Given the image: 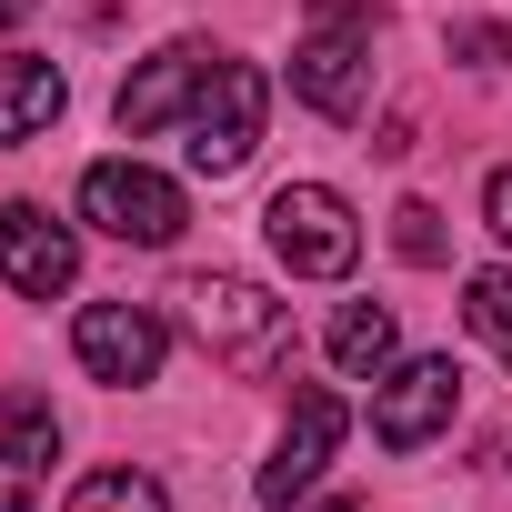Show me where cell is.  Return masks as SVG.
I'll use <instances>...</instances> for the list:
<instances>
[{"instance_id": "cell-1", "label": "cell", "mask_w": 512, "mask_h": 512, "mask_svg": "<svg viewBox=\"0 0 512 512\" xmlns=\"http://www.w3.org/2000/svg\"><path fill=\"white\" fill-rule=\"evenodd\" d=\"M181 322L201 332V352H211L231 382H272V372H292V352H302L292 302H272L262 282H241V272H191V282H181Z\"/></svg>"}, {"instance_id": "cell-2", "label": "cell", "mask_w": 512, "mask_h": 512, "mask_svg": "<svg viewBox=\"0 0 512 512\" xmlns=\"http://www.w3.org/2000/svg\"><path fill=\"white\" fill-rule=\"evenodd\" d=\"M372 41H382V21L362 11V0H312V21L292 41V91L322 121H352L372 101Z\"/></svg>"}, {"instance_id": "cell-3", "label": "cell", "mask_w": 512, "mask_h": 512, "mask_svg": "<svg viewBox=\"0 0 512 512\" xmlns=\"http://www.w3.org/2000/svg\"><path fill=\"white\" fill-rule=\"evenodd\" d=\"M262 231H272V251H282V272H302V282H342V272L362 262V221H352V201L322 191V181H282L272 211H262Z\"/></svg>"}, {"instance_id": "cell-4", "label": "cell", "mask_w": 512, "mask_h": 512, "mask_svg": "<svg viewBox=\"0 0 512 512\" xmlns=\"http://www.w3.org/2000/svg\"><path fill=\"white\" fill-rule=\"evenodd\" d=\"M81 221H101L111 241H131V251H161V241H181V181H161L151 161H91L81 171Z\"/></svg>"}, {"instance_id": "cell-5", "label": "cell", "mask_w": 512, "mask_h": 512, "mask_svg": "<svg viewBox=\"0 0 512 512\" xmlns=\"http://www.w3.org/2000/svg\"><path fill=\"white\" fill-rule=\"evenodd\" d=\"M262 111H272V81L251 71V61H221V71L201 81V101L181 111V121H191V171H201V181L241 171L251 141H262Z\"/></svg>"}, {"instance_id": "cell-6", "label": "cell", "mask_w": 512, "mask_h": 512, "mask_svg": "<svg viewBox=\"0 0 512 512\" xmlns=\"http://www.w3.org/2000/svg\"><path fill=\"white\" fill-rule=\"evenodd\" d=\"M452 412H462V362H452V352H422V362L382 372V392H372V442H382V452H422Z\"/></svg>"}, {"instance_id": "cell-7", "label": "cell", "mask_w": 512, "mask_h": 512, "mask_svg": "<svg viewBox=\"0 0 512 512\" xmlns=\"http://www.w3.org/2000/svg\"><path fill=\"white\" fill-rule=\"evenodd\" d=\"M71 352H81V372L91 382H161V362H171V332H161V312H141V302H91L81 322H71Z\"/></svg>"}, {"instance_id": "cell-8", "label": "cell", "mask_w": 512, "mask_h": 512, "mask_svg": "<svg viewBox=\"0 0 512 512\" xmlns=\"http://www.w3.org/2000/svg\"><path fill=\"white\" fill-rule=\"evenodd\" d=\"M342 432H352V412H342V392H292V422H282V442H272V462H262V502L272 512H292L322 472H332V452H342Z\"/></svg>"}, {"instance_id": "cell-9", "label": "cell", "mask_w": 512, "mask_h": 512, "mask_svg": "<svg viewBox=\"0 0 512 512\" xmlns=\"http://www.w3.org/2000/svg\"><path fill=\"white\" fill-rule=\"evenodd\" d=\"M0 282H11L21 302H61L81 282V241L41 201H0Z\"/></svg>"}, {"instance_id": "cell-10", "label": "cell", "mask_w": 512, "mask_h": 512, "mask_svg": "<svg viewBox=\"0 0 512 512\" xmlns=\"http://www.w3.org/2000/svg\"><path fill=\"white\" fill-rule=\"evenodd\" d=\"M51 462H61V412L31 382H11L0 392V512H31L51 492Z\"/></svg>"}, {"instance_id": "cell-11", "label": "cell", "mask_w": 512, "mask_h": 512, "mask_svg": "<svg viewBox=\"0 0 512 512\" xmlns=\"http://www.w3.org/2000/svg\"><path fill=\"white\" fill-rule=\"evenodd\" d=\"M211 71H221V51H211V41H171L161 61H141V81H121V101H111V111H121V131L141 141V131L181 121V111L201 101V81H211Z\"/></svg>"}, {"instance_id": "cell-12", "label": "cell", "mask_w": 512, "mask_h": 512, "mask_svg": "<svg viewBox=\"0 0 512 512\" xmlns=\"http://www.w3.org/2000/svg\"><path fill=\"white\" fill-rule=\"evenodd\" d=\"M61 101H71V81H61L51 61H0V151H11V141H41V131L61 121Z\"/></svg>"}, {"instance_id": "cell-13", "label": "cell", "mask_w": 512, "mask_h": 512, "mask_svg": "<svg viewBox=\"0 0 512 512\" xmlns=\"http://www.w3.org/2000/svg\"><path fill=\"white\" fill-rule=\"evenodd\" d=\"M392 342H402L392 312H382V302H352V312L332 322V362H342V382H382V372H392Z\"/></svg>"}, {"instance_id": "cell-14", "label": "cell", "mask_w": 512, "mask_h": 512, "mask_svg": "<svg viewBox=\"0 0 512 512\" xmlns=\"http://www.w3.org/2000/svg\"><path fill=\"white\" fill-rule=\"evenodd\" d=\"M61 512H171V492L151 482V472H131V462H111V472H91V482H71V502Z\"/></svg>"}, {"instance_id": "cell-15", "label": "cell", "mask_w": 512, "mask_h": 512, "mask_svg": "<svg viewBox=\"0 0 512 512\" xmlns=\"http://www.w3.org/2000/svg\"><path fill=\"white\" fill-rule=\"evenodd\" d=\"M392 251H402V262H422V272H432L442 251H452V241H442V211H432V201H402V211H392Z\"/></svg>"}, {"instance_id": "cell-16", "label": "cell", "mask_w": 512, "mask_h": 512, "mask_svg": "<svg viewBox=\"0 0 512 512\" xmlns=\"http://www.w3.org/2000/svg\"><path fill=\"white\" fill-rule=\"evenodd\" d=\"M462 312H472V332H482V342H512V272H472Z\"/></svg>"}, {"instance_id": "cell-17", "label": "cell", "mask_w": 512, "mask_h": 512, "mask_svg": "<svg viewBox=\"0 0 512 512\" xmlns=\"http://www.w3.org/2000/svg\"><path fill=\"white\" fill-rule=\"evenodd\" d=\"M442 51H452L462 71H502V61H512V31H502V21H462Z\"/></svg>"}, {"instance_id": "cell-18", "label": "cell", "mask_w": 512, "mask_h": 512, "mask_svg": "<svg viewBox=\"0 0 512 512\" xmlns=\"http://www.w3.org/2000/svg\"><path fill=\"white\" fill-rule=\"evenodd\" d=\"M482 211H492V231H502V241H512V161H502V171H492V191H482Z\"/></svg>"}, {"instance_id": "cell-19", "label": "cell", "mask_w": 512, "mask_h": 512, "mask_svg": "<svg viewBox=\"0 0 512 512\" xmlns=\"http://www.w3.org/2000/svg\"><path fill=\"white\" fill-rule=\"evenodd\" d=\"M41 11V0H0V31H11V21H31Z\"/></svg>"}, {"instance_id": "cell-20", "label": "cell", "mask_w": 512, "mask_h": 512, "mask_svg": "<svg viewBox=\"0 0 512 512\" xmlns=\"http://www.w3.org/2000/svg\"><path fill=\"white\" fill-rule=\"evenodd\" d=\"M332 512H352V502H332Z\"/></svg>"}, {"instance_id": "cell-21", "label": "cell", "mask_w": 512, "mask_h": 512, "mask_svg": "<svg viewBox=\"0 0 512 512\" xmlns=\"http://www.w3.org/2000/svg\"><path fill=\"white\" fill-rule=\"evenodd\" d=\"M502 362H512V342H502Z\"/></svg>"}]
</instances>
